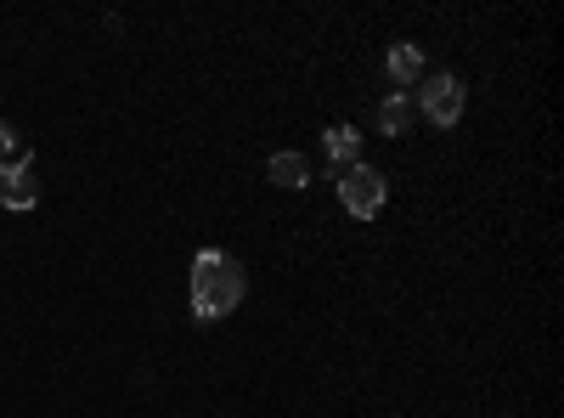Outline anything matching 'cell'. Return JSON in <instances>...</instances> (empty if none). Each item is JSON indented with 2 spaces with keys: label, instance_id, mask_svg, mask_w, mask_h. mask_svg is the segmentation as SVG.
I'll return each mask as SVG.
<instances>
[{
  "label": "cell",
  "instance_id": "6da1fadb",
  "mask_svg": "<svg viewBox=\"0 0 564 418\" xmlns=\"http://www.w3.org/2000/svg\"><path fill=\"white\" fill-rule=\"evenodd\" d=\"M243 289H249V277H243V266L231 260L226 249H204L193 260V317L198 322L231 317V311H238V300H243Z\"/></svg>",
  "mask_w": 564,
  "mask_h": 418
},
{
  "label": "cell",
  "instance_id": "7a4b0ae2",
  "mask_svg": "<svg viewBox=\"0 0 564 418\" xmlns=\"http://www.w3.org/2000/svg\"><path fill=\"white\" fill-rule=\"evenodd\" d=\"M334 181H339V204L356 215V221H372V215H379L384 210V175L379 170H372V164H350V170H334Z\"/></svg>",
  "mask_w": 564,
  "mask_h": 418
},
{
  "label": "cell",
  "instance_id": "3957f363",
  "mask_svg": "<svg viewBox=\"0 0 564 418\" xmlns=\"http://www.w3.org/2000/svg\"><path fill=\"white\" fill-rule=\"evenodd\" d=\"M417 108L430 114L435 125H457V114H463V79L457 74H430L423 90H417Z\"/></svg>",
  "mask_w": 564,
  "mask_h": 418
},
{
  "label": "cell",
  "instance_id": "277c9868",
  "mask_svg": "<svg viewBox=\"0 0 564 418\" xmlns=\"http://www.w3.org/2000/svg\"><path fill=\"white\" fill-rule=\"evenodd\" d=\"M0 204H7V210H34V204H40L34 159H12V164H0Z\"/></svg>",
  "mask_w": 564,
  "mask_h": 418
},
{
  "label": "cell",
  "instance_id": "5b68a950",
  "mask_svg": "<svg viewBox=\"0 0 564 418\" xmlns=\"http://www.w3.org/2000/svg\"><path fill=\"white\" fill-rule=\"evenodd\" d=\"M265 175L276 181V187H305V181H311V164H305V153H294V148H282V153H271Z\"/></svg>",
  "mask_w": 564,
  "mask_h": 418
},
{
  "label": "cell",
  "instance_id": "8992f818",
  "mask_svg": "<svg viewBox=\"0 0 564 418\" xmlns=\"http://www.w3.org/2000/svg\"><path fill=\"white\" fill-rule=\"evenodd\" d=\"M322 148H327V159H334V170H350L356 153H361V136H356L350 125H334V130L322 136Z\"/></svg>",
  "mask_w": 564,
  "mask_h": 418
},
{
  "label": "cell",
  "instance_id": "52a82bcc",
  "mask_svg": "<svg viewBox=\"0 0 564 418\" xmlns=\"http://www.w3.org/2000/svg\"><path fill=\"white\" fill-rule=\"evenodd\" d=\"M390 79L395 85L423 79V52H417V45H390Z\"/></svg>",
  "mask_w": 564,
  "mask_h": 418
},
{
  "label": "cell",
  "instance_id": "ba28073f",
  "mask_svg": "<svg viewBox=\"0 0 564 418\" xmlns=\"http://www.w3.org/2000/svg\"><path fill=\"white\" fill-rule=\"evenodd\" d=\"M406 125H412V103L395 90V97L379 103V130H384V136H406Z\"/></svg>",
  "mask_w": 564,
  "mask_h": 418
},
{
  "label": "cell",
  "instance_id": "9c48e42d",
  "mask_svg": "<svg viewBox=\"0 0 564 418\" xmlns=\"http://www.w3.org/2000/svg\"><path fill=\"white\" fill-rule=\"evenodd\" d=\"M23 148V136H18V125L12 119H0V153H18Z\"/></svg>",
  "mask_w": 564,
  "mask_h": 418
}]
</instances>
